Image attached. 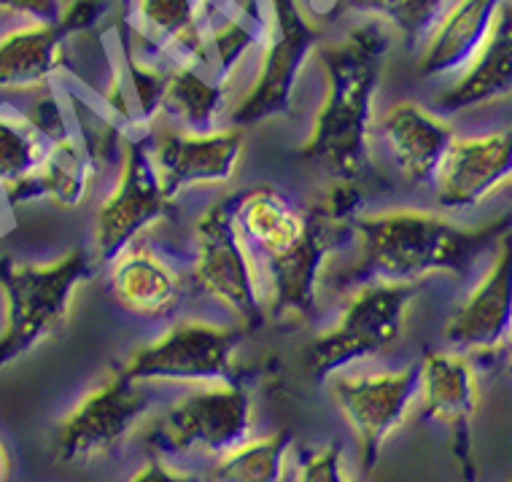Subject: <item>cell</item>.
Returning <instances> with one entry per match:
<instances>
[{"mask_svg": "<svg viewBox=\"0 0 512 482\" xmlns=\"http://www.w3.org/2000/svg\"><path fill=\"white\" fill-rule=\"evenodd\" d=\"M254 431V399L246 388L230 383H211L184 394L159 415L146 434L159 453H192L221 458L251 439Z\"/></svg>", "mask_w": 512, "mask_h": 482, "instance_id": "52a82bcc", "label": "cell"}, {"mask_svg": "<svg viewBox=\"0 0 512 482\" xmlns=\"http://www.w3.org/2000/svg\"><path fill=\"white\" fill-rule=\"evenodd\" d=\"M504 372H507V377L512 380V345H510V353H507V361H504Z\"/></svg>", "mask_w": 512, "mask_h": 482, "instance_id": "d590c367", "label": "cell"}, {"mask_svg": "<svg viewBox=\"0 0 512 482\" xmlns=\"http://www.w3.org/2000/svg\"><path fill=\"white\" fill-rule=\"evenodd\" d=\"M71 33L62 22H22L0 36V95H41L65 71Z\"/></svg>", "mask_w": 512, "mask_h": 482, "instance_id": "44dd1931", "label": "cell"}, {"mask_svg": "<svg viewBox=\"0 0 512 482\" xmlns=\"http://www.w3.org/2000/svg\"><path fill=\"white\" fill-rule=\"evenodd\" d=\"M235 221L259 264L289 254L308 229V216L270 186L238 194Z\"/></svg>", "mask_w": 512, "mask_h": 482, "instance_id": "603a6c76", "label": "cell"}, {"mask_svg": "<svg viewBox=\"0 0 512 482\" xmlns=\"http://www.w3.org/2000/svg\"><path fill=\"white\" fill-rule=\"evenodd\" d=\"M173 200L162 186L149 138H127L122 165L111 192L100 202L92 232V259L95 264H111L124 248L135 246L151 227L165 219Z\"/></svg>", "mask_w": 512, "mask_h": 482, "instance_id": "9c48e42d", "label": "cell"}, {"mask_svg": "<svg viewBox=\"0 0 512 482\" xmlns=\"http://www.w3.org/2000/svg\"><path fill=\"white\" fill-rule=\"evenodd\" d=\"M192 281L243 329L265 321V283L259 259L235 221V197L208 205L192 232Z\"/></svg>", "mask_w": 512, "mask_h": 482, "instance_id": "5b68a950", "label": "cell"}, {"mask_svg": "<svg viewBox=\"0 0 512 482\" xmlns=\"http://www.w3.org/2000/svg\"><path fill=\"white\" fill-rule=\"evenodd\" d=\"M504 0H451L418 46V76L456 79L491 33Z\"/></svg>", "mask_w": 512, "mask_h": 482, "instance_id": "d6986e66", "label": "cell"}, {"mask_svg": "<svg viewBox=\"0 0 512 482\" xmlns=\"http://www.w3.org/2000/svg\"><path fill=\"white\" fill-rule=\"evenodd\" d=\"M243 332L235 326L186 318L168 326L157 340L146 342L122 364V372L135 383H186L211 386L235 380L232 359Z\"/></svg>", "mask_w": 512, "mask_h": 482, "instance_id": "ba28073f", "label": "cell"}, {"mask_svg": "<svg viewBox=\"0 0 512 482\" xmlns=\"http://www.w3.org/2000/svg\"><path fill=\"white\" fill-rule=\"evenodd\" d=\"M127 482H205V480L200 477V474L181 472V469H173V466H168L165 461H159V458H151L149 464H143Z\"/></svg>", "mask_w": 512, "mask_h": 482, "instance_id": "1f68e13d", "label": "cell"}, {"mask_svg": "<svg viewBox=\"0 0 512 482\" xmlns=\"http://www.w3.org/2000/svg\"><path fill=\"white\" fill-rule=\"evenodd\" d=\"M418 383V404L424 407L426 418L453 431L464 477L467 482H475L469 464V426L480 407V380L472 361L467 353L459 351L429 353L418 364Z\"/></svg>", "mask_w": 512, "mask_h": 482, "instance_id": "ac0fdd59", "label": "cell"}, {"mask_svg": "<svg viewBox=\"0 0 512 482\" xmlns=\"http://www.w3.org/2000/svg\"><path fill=\"white\" fill-rule=\"evenodd\" d=\"M305 216H308V229L300 243L289 254L259 264L267 313L275 318L302 321L316 313L324 264L345 246V237L354 235V221L337 219L318 202Z\"/></svg>", "mask_w": 512, "mask_h": 482, "instance_id": "7c38bea8", "label": "cell"}, {"mask_svg": "<svg viewBox=\"0 0 512 482\" xmlns=\"http://www.w3.org/2000/svg\"><path fill=\"white\" fill-rule=\"evenodd\" d=\"M65 9V0H0V17L22 22H57Z\"/></svg>", "mask_w": 512, "mask_h": 482, "instance_id": "f546056e", "label": "cell"}, {"mask_svg": "<svg viewBox=\"0 0 512 482\" xmlns=\"http://www.w3.org/2000/svg\"><path fill=\"white\" fill-rule=\"evenodd\" d=\"M418 286L410 283L367 281L348 297L332 329L321 332L308 345L305 364L318 380L340 369L378 356L405 332V321L415 302Z\"/></svg>", "mask_w": 512, "mask_h": 482, "instance_id": "8992f818", "label": "cell"}, {"mask_svg": "<svg viewBox=\"0 0 512 482\" xmlns=\"http://www.w3.org/2000/svg\"><path fill=\"white\" fill-rule=\"evenodd\" d=\"M11 469H14V464H11L9 447H6V442L0 439V482L11 480Z\"/></svg>", "mask_w": 512, "mask_h": 482, "instance_id": "e575fe53", "label": "cell"}, {"mask_svg": "<svg viewBox=\"0 0 512 482\" xmlns=\"http://www.w3.org/2000/svg\"><path fill=\"white\" fill-rule=\"evenodd\" d=\"M418 391V367L335 375L332 396L343 421L356 437L367 469L375 466L383 447L410 421L418 407Z\"/></svg>", "mask_w": 512, "mask_h": 482, "instance_id": "8fae6325", "label": "cell"}, {"mask_svg": "<svg viewBox=\"0 0 512 482\" xmlns=\"http://www.w3.org/2000/svg\"><path fill=\"white\" fill-rule=\"evenodd\" d=\"M95 157V149L71 130L52 138L44 167L38 173V197H44L62 211L81 208L98 176Z\"/></svg>", "mask_w": 512, "mask_h": 482, "instance_id": "484cf974", "label": "cell"}, {"mask_svg": "<svg viewBox=\"0 0 512 482\" xmlns=\"http://www.w3.org/2000/svg\"><path fill=\"white\" fill-rule=\"evenodd\" d=\"M294 482H356V477L348 472L343 447L327 445L302 458Z\"/></svg>", "mask_w": 512, "mask_h": 482, "instance_id": "f1b7e54d", "label": "cell"}, {"mask_svg": "<svg viewBox=\"0 0 512 482\" xmlns=\"http://www.w3.org/2000/svg\"><path fill=\"white\" fill-rule=\"evenodd\" d=\"M512 186V124L502 130L456 135L432 181L440 211L464 213Z\"/></svg>", "mask_w": 512, "mask_h": 482, "instance_id": "5bb4252c", "label": "cell"}, {"mask_svg": "<svg viewBox=\"0 0 512 482\" xmlns=\"http://www.w3.org/2000/svg\"><path fill=\"white\" fill-rule=\"evenodd\" d=\"M294 437L289 431L246 439L227 456L216 458L211 482H283L289 474Z\"/></svg>", "mask_w": 512, "mask_h": 482, "instance_id": "4316f807", "label": "cell"}, {"mask_svg": "<svg viewBox=\"0 0 512 482\" xmlns=\"http://www.w3.org/2000/svg\"><path fill=\"white\" fill-rule=\"evenodd\" d=\"M49 138L30 114L0 108V189L14 202L38 197V173L44 167Z\"/></svg>", "mask_w": 512, "mask_h": 482, "instance_id": "d4e9b609", "label": "cell"}, {"mask_svg": "<svg viewBox=\"0 0 512 482\" xmlns=\"http://www.w3.org/2000/svg\"><path fill=\"white\" fill-rule=\"evenodd\" d=\"M451 0H370L367 19H378L405 44H424Z\"/></svg>", "mask_w": 512, "mask_h": 482, "instance_id": "83f0119b", "label": "cell"}, {"mask_svg": "<svg viewBox=\"0 0 512 482\" xmlns=\"http://www.w3.org/2000/svg\"><path fill=\"white\" fill-rule=\"evenodd\" d=\"M324 11L327 14H356V17L367 19L370 0H324Z\"/></svg>", "mask_w": 512, "mask_h": 482, "instance_id": "d6a6232c", "label": "cell"}, {"mask_svg": "<svg viewBox=\"0 0 512 482\" xmlns=\"http://www.w3.org/2000/svg\"><path fill=\"white\" fill-rule=\"evenodd\" d=\"M512 229L510 216L486 227H461L440 213L397 211L364 213L354 221L359 240V283L386 281L418 286L432 275L461 278L486 248H494Z\"/></svg>", "mask_w": 512, "mask_h": 482, "instance_id": "7a4b0ae2", "label": "cell"}, {"mask_svg": "<svg viewBox=\"0 0 512 482\" xmlns=\"http://www.w3.org/2000/svg\"><path fill=\"white\" fill-rule=\"evenodd\" d=\"M106 267L108 294L124 313L138 318H165L176 313L181 305V272L149 243L138 240Z\"/></svg>", "mask_w": 512, "mask_h": 482, "instance_id": "ffe728a7", "label": "cell"}, {"mask_svg": "<svg viewBox=\"0 0 512 482\" xmlns=\"http://www.w3.org/2000/svg\"><path fill=\"white\" fill-rule=\"evenodd\" d=\"M230 84L200 65L170 68L162 119L184 132H213L230 119Z\"/></svg>", "mask_w": 512, "mask_h": 482, "instance_id": "cb8c5ba5", "label": "cell"}, {"mask_svg": "<svg viewBox=\"0 0 512 482\" xmlns=\"http://www.w3.org/2000/svg\"><path fill=\"white\" fill-rule=\"evenodd\" d=\"M92 272L95 259L81 248H73L54 262L0 259V372L65 329L81 286L92 278Z\"/></svg>", "mask_w": 512, "mask_h": 482, "instance_id": "3957f363", "label": "cell"}, {"mask_svg": "<svg viewBox=\"0 0 512 482\" xmlns=\"http://www.w3.org/2000/svg\"><path fill=\"white\" fill-rule=\"evenodd\" d=\"M397 173L410 186H432L442 159L456 141L453 124L415 100L391 103L375 124Z\"/></svg>", "mask_w": 512, "mask_h": 482, "instance_id": "e0dca14e", "label": "cell"}, {"mask_svg": "<svg viewBox=\"0 0 512 482\" xmlns=\"http://www.w3.org/2000/svg\"><path fill=\"white\" fill-rule=\"evenodd\" d=\"M211 3L208 0H130V33L151 57L170 68H211L208 54Z\"/></svg>", "mask_w": 512, "mask_h": 482, "instance_id": "2e32d148", "label": "cell"}, {"mask_svg": "<svg viewBox=\"0 0 512 482\" xmlns=\"http://www.w3.org/2000/svg\"><path fill=\"white\" fill-rule=\"evenodd\" d=\"M149 410L151 394L146 386L114 369L62 418L54 434V453L62 464H95L111 458Z\"/></svg>", "mask_w": 512, "mask_h": 482, "instance_id": "30bf717a", "label": "cell"}, {"mask_svg": "<svg viewBox=\"0 0 512 482\" xmlns=\"http://www.w3.org/2000/svg\"><path fill=\"white\" fill-rule=\"evenodd\" d=\"M391 41L394 33L383 22L364 19L340 41L318 49L324 100L300 154L332 178H359L367 170Z\"/></svg>", "mask_w": 512, "mask_h": 482, "instance_id": "6da1fadb", "label": "cell"}, {"mask_svg": "<svg viewBox=\"0 0 512 482\" xmlns=\"http://www.w3.org/2000/svg\"><path fill=\"white\" fill-rule=\"evenodd\" d=\"M211 3V14L216 11H254L259 9L262 3H256V0H208Z\"/></svg>", "mask_w": 512, "mask_h": 482, "instance_id": "836d02e7", "label": "cell"}, {"mask_svg": "<svg viewBox=\"0 0 512 482\" xmlns=\"http://www.w3.org/2000/svg\"><path fill=\"white\" fill-rule=\"evenodd\" d=\"M510 189H512V186H510Z\"/></svg>", "mask_w": 512, "mask_h": 482, "instance_id": "8d00e7d4", "label": "cell"}, {"mask_svg": "<svg viewBox=\"0 0 512 482\" xmlns=\"http://www.w3.org/2000/svg\"><path fill=\"white\" fill-rule=\"evenodd\" d=\"M321 49V19L302 0L262 3V41L256 52V76L230 108V124L267 122L289 114L297 84Z\"/></svg>", "mask_w": 512, "mask_h": 482, "instance_id": "277c9868", "label": "cell"}, {"mask_svg": "<svg viewBox=\"0 0 512 482\" xmlns=\"http://www.w3.org/2000/svg\"><path fill=\"white\" fill-rule=\"evenodd\" d=\"M100 14H103V0H71L62 9L60 22L71 36H79L98 25Z\"/></svg>", "mask_w": 512, "mask_h": 482, "instance_id": "4dcf8cb0", "label": "cell"}, {"mask_svg": "<svg viewBox=\"0 0 512 482\" xmlns=\"http://www.w3.org/2000/svg\"><path fill=\"white\" fill-rule=\"evenodd\" d=\"M149 149L170 200L192 189L230 186L246 157V141L235 124L213 132H184L165 124L149 132Z\"/></svg>", "mask_w": 512, "mask_h": 482, "instance_id": "4fadbf2b", "label": "cell"}, {"mask_svg": "<svg viewBox=\"0 0 512 482\" xmlns=\"http://www.w3.org/2000/svg\"><path fill=\"white\" fill-rule=\"evenodd\" d=\"M512 95V0H504L491 33L467 68L437 97L445 114L491 106Z\"/></svg>", "mask_w": 512, "mask_h": 482, "instance_id": "7402d4cb", "label": "cell"}, {"mask_svg": "<svg viewBox=\"0 0 512 482\" xmlns=\"http://www.w3.org/2000/svg\"><path fill=\"white\" fill-rule=\"evenodd\" d=\"M442 337L467 356H488L512 345V229L496 243L494 262L453 310Z\"/></svg>", "mask_w": 512, "mask_h": 482, "instance_id": "9a60e30c", "label": "cell"}]
</instances>
